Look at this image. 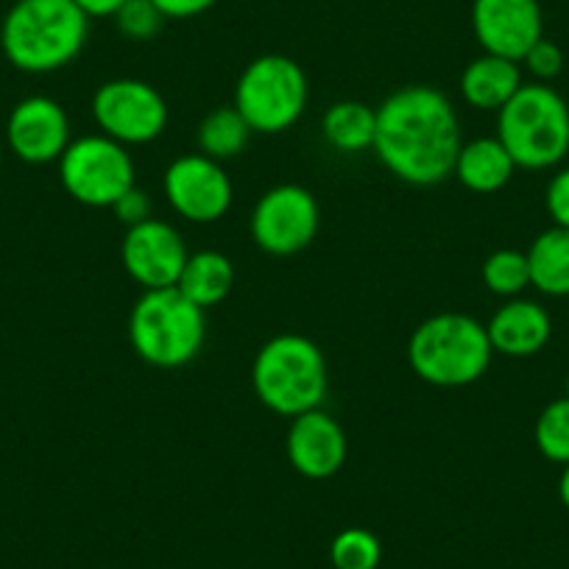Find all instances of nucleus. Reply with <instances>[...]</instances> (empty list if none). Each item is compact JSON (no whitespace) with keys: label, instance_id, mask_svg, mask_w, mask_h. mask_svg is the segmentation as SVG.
<instances>
[{"label":"nucleus","instance_id":"1","mask_svg":"<svg viewBox=\"0 0 569 569\" xmlns=\"http://www.w3.org/2000/svg\"><path fill=\"white\" fill-rule=\"evenodd\" d=\"M461 146L456 107L436 87H399L377 107L375 154L388 173L413 188H433L450 179Z\"/></svg>","mask_w":569,"mask_h":569},{"label":"nucleus","instance_id":"2","mask_svg":"<svg viewBox=\"0 0 569 569\" xmlns=\"http://www.w3.org/2000/svg\"><path fill=\"white\" fill-rule=\"evenodd\" d=\"M90 18L76 0H14L0 23L3 57L23 73H53L84 51Z\"/></svg>","mask_w":569,"mask_h":569},{"label":"nucleus","instance_id":"3","mask_svg":"<svg viewBox=\"0 0 569 569\" xmlns=\"http://www.w3.org/2000/svg\"><path fill=\"white\" fill-rule=\"evenodd\" d=\"M251 388L271 413L297 419L325 405L330 369L319 343L299 332H282L266 341L251 363Z\"/></svg>","mask_w":569,"mask_h":569},{"label":"nucleus","instance_id":"4","mask_svg":"<svg viewBox=\"0 0 569 569\" xmlns=\"http://www.w3.org/2000/svg\"><path fill=\"white\" fill-rule=\"evenodd\" d=\"M491 349L486 325L467 313H439L421 321L408 341V363L419 380L439 388H463L489 371Z\"/></svg>","mask_w":569,"mask_h":569},{"label":"nucleus","instance_id":"5","mask_svg":"<svg viewBox=\"0 0 569 569\" xmlns=\"http://www.w3.org/2000/svg\"><path fill=\"white\" fill-rule=\"evenodd\" d=\"M497 140L517 168L550 171L569 154V107L550 84H522L497 112Z\"/></svg>","mask_w":569,"mask_h":569},{"label":"nucleus","instance_id":"6","mask_svg":"<svg viewBox=\"0 0 569 569\" xmlns=\"http://www.w3.org/2000/svg\"><path fill=\"white\" fill-rule=\"evenodd\" d=\"M207 316L179 288L142 291L129 313V343L154 369H182L199 358Z\"/></svg>","mask_w":569,"mask_h":569},{"label":"nucleus","instance_id":"7","mask_svg":"<svg viewBox=\"0 0 569 569\" xmlns=\"http://www.w3.org/2000/svg\"><path fill=\"white\" fill-rule=\"evenodd\" d=\"M310 101L308 73L284 53L251 59L234 84L232 107L257 134H282L293 129Z\"/></svg>","mask_w":569,"mask_h":569},{"label":"nucleus","instance_id":"8","mask_svg":"<svg viewBox=\"0 0 569 569\" xmlns=\"http://www.w3.org/2000/svg\"><path fill=\"white\" fill-rule=\"evenodd\" d=\"M59 179L70 199L101 210L134 188V160L112 137L87 134L70 140L68 151L59 157Z\"/></svg>","mask_w":569,"mask_h":569},{"label":"nucleus","instance_id":"9","mask_svg":"<svg viewBox=\"0 0 569 569\" xmlns=\"http://www.w3.org/2000/svg\"><path fill=\"white\" fill-rule=\"evenodd\" d=\"M92 118L101 134L120 146H146L168 129V103L157 87L142 79L103 81L92 96Z\"/></svg>","mask_w":569,"mask_h":569},{"label":"nucleus","instance_id":"10","mask_svg":"<svg viewBox=\"0 0 569 569\" xmlns=\"http://www.w3.org/2000/svg\"><path fill=\"white\" fill-rule=\"evenodd\" d=\"M321 210L302 184H277L251 210L249 232L257 249L273 257H291L308 249L319 234Z\"/></svg>","mask_w":569,"mask_h":569},{"label":"nucleus","instance_id":"11","mask_svg":"<svg viewBox=\"0 0 569 569\" xmlns=\"http://www.w3.org/2000/svg\"><path fill=\"white\" fill-rule=\"evenodd\" d=\"M162 193L177 216L190 223H216L232 207V179L218 160L184 154L166 168Z\"/></svg>","mask_w":569,"mask_h":569},{"label":"nucleus","instance_id":"12","mask_svg":"<svg viewBox=\"0 0 569 569\" xmlns=\"http://www.w3.org/2000/svg\"><path fill=\"white\" fill-rule=\"evenodd\" d=\"M188 257L190 251L179 229L160 218H149L137 227H129L123 243H120V260H123L126 273L140 284L142 291L177 288Z\"/></svg>","mask_w":569,"mask_h":569},{"label":"nucleus","instance_id":"13","mask_svg":"<svg viewBox=\"0 0 569 569\" xmlns=\"http://www.w3.org/2000/svg\"><path fill=\"white\" fill-rule=\"evenodd\" d=\"M472 31L483 53L522 62L545 37L539 0H472Z\"/></svg>","mask_w":569,"mask_h":569},{"label":"nucleus","instance_id":"14","mask_svg":"<svg viewBox=\"0 0 569 569\" xmlns=\"http://www.w3.org/2000/svg\"><path fill=\"white\" fill-rule=\"evenodd\" d=\"M7 142L12 154L29 166L59 162L70 146L68 112L48 96L23 98L9 114Z\"/></svg>","mask_w":569,"mask_h":569},{"label":"nucleus","instance_id":"15","mask_svg":"<svg viewBox=\"0 0 569 569\" xmlns=\"http://www.w3.org/2000/svg\"><path fill=\"white\" fill-rule=\"evenodd\" d=\"M347 433L336 416H330L327 410L316 408L291 419L288 439H284V456L302 478H332L347 463Z\"/></svg>","mask_w":569,"mask_h":569},{"label":"nucleus","instance_id":"16","mask_svg":"<svg viewBox=\"0 0 569 569\" xmlns=\"http://www.w3.org/2000/svg\"><path fill=\"white\" fill-rule=\"evenodd\" d=\"M489 341L495 355L506 358H533L550 343L552 338V319L547 308H541L533 299H506L502 308L491 316L486 325Z\"/></svg>","mask_w":569,"mask_h":569},{"label":"nucleus","instance_id":"17","mask_svg":"<svg viewBox=\"0 0 569 569\" xmlns=\"http://www.w3.org/2000/svg\"><path fill=\"white\" fill-rule=\"evenodd\" d=\"M522 84L525 81L519 62L495 57V53H480L461 73L463 101L472 109H480V112H500Z\"/></svg>","mask_w":569,"mask_h":569},{"label":"nucleus","instance_id":"18","mask_svg":"<svg viewBox=\"0 0 569 569\" xmlns=\"http://www.w3.org/2000/svg\"><path fill=\"white\" fill-rule=\"evenodd\" d=\"M513 173H517V162L511 160L506 146L497 140V134L463 142L461 151H458L456 168H452V177L463 188L480 196L502 190L511 182Z\"/></svg>","mask_w":569,"mask_h":569},{"label":"nucleus","instance_id":"19","mask_svg":"<svg viewBox=\"0 0 569 569\" xmlns=\"http://www.w3.org/2000/svg\"><path fill=\"white\" fill-rule=\"evenodd\" d=\"M179 291L199 305L201 310H210L221 305L234 288V266L221 251H196L188 257L182 268V277L177 282Z\"/></svg>","mask_w":569,"mask_h":569},{"label":"nucleus","instance_id":"20","mask_svg":"<svg viewBox=\"0 0 569 569\" xmlns=\"http://www.w3.org/2000/svg\"><path fill=\"white\" fill-rule=\"evenodd\" d=\"M525 254L530 266V288L552 299L569 297V229H545Z\"/></svg>","mask_w":569,"mask_h":569},{"label":"nucleus","instance_id":"21","mask_svg":"<svg viewBox=\"0 0 569 569\" xmlns=\"http://www.w3.org/2000/svg\"><path fill=\"white\" fill-rule=\"evenodd\" d=\"M321 134L338 154H363L375 149L377 109L363 101H338L321 118Z\"/></svg>","mask_w":569,"mask_h":569},{"label":"nucleus","instance_id":"22","mask_svg":"<svg viewBox=\"0 0 569 569\" xmlns=\"http://www.w3.org/2000/svg\"><path fill=\"white\" fill-rule=\"evenodd\" d=\"M254 131L243 120V114L234 107H218L196 129V142H199V154L210 157V160H232L240 151L249 146V137Z\"/></svg>","mask_w":569,"mask_h":569},{"label":"nucleus","instance_id":"23","mask_svg":"<svg viewBox=\"0 0 569 569\" xmlns=\"http://www.w3.org/2000/svg\"><path fill=\"white\" fill-rule=\"evenodd\" d=\"M483 282L491 293L502 299L522 297L530 288L528 254L519 249H497L483 260Z\"/></svg>","mask_w":569,"mask_h":569},{"label":"nucleus","instance_id":"24","mask_svg":"<svg viewBox=\"0 0 569 569\" xmlns=\"http://www.w3.org/2000/svg\"><path fill=\"white\" fill-rule=\"evenodd\" d=\"M533 441L550 463H569V397L545 405L533 427Z\"/></svg>","mask_w":569,"mask_h":569},{"label":"nucleus","instance_id":"25","mask_svg":"<svg viewBox=\"0 0 569 569\" xmlns=\"http://www.w3.org/2000/svg\"><path fill=\"white\" fill-rule=\"evenodd\" d=\"M330 561L336 569H377L382 545L371 530L347 528L330 541Z\"/></svg>","mask_w":569,"mask_h":569},{"label":"nucleus","instance_id":"26","mask_svg":"<svg viewBox=\"0 0 569 569\" xmlns=\"http://www.w3.org/2000/svg\"><path fill=\"white\" fill-rule=\"evenodd\" d=\"M166 14L154 7V0H126L123 7L114 12V26L126 40L146 42L154 40L162 31Z\"/></svg>","mask_w":569,"mask_h":569},{"label":"nucleus","instance_id":"27","mask_svg":"<svg viewBox=\"0 0 569 569\" xmlns=\"http://www.w3.org/2000/svg\"><path fill=\"white\" fill-rule=\"evenodd\" d=\"M522 64L528 68V73L533 76L536 81L547 84V81L558 79L563 70V51L552 40H545L541 37L533 48L522 57Z\"/></svg>","mask_w":569,"mask_h":569},{"label":"nucleus","instance_id":"28","mask_svg":"<svg viewBox=\"0 0 569 569\" xmlns=\"http://www.w3.org/2000/svg\"><path fill=\"white\" fill-rule=\"evenodd\" d=\"M547 216L552 218V227L569 229V168L552 173L545 193Z\"/></svg>","mask_w":569,"mask_h":569},{"label":"nucleus","instance_id":"29","mask_svg":"<svg viewBox=\"0 0 569 569\" xmlns=\"http://www.w3.org/2000/svg\"><path fill=\"white\" fill-rule=\"evenodd\" d=\"M109 210H112L114 218H118V221L123 223L126 229H129V227H137V223H142V221H149V218H151V199H149V193H146V190H140L134 184V188L126 190V193L120 196V199L114 201L112 207H109Z\"/></svg>","mask_w":569,"mask_h":569},{"label":"nucleus","instance_id":"30","mask_svg":"<svg viewBox=\"0 0 569 569\" xmlns=\"http://www.w3.org/2000/svg\"><path fill=\"white\" fill-rule=\"evenodd\" d=\"M218 0H154V7L166 14V20H190L210 12Z\"/></svg>","mask_w":569,"mask_h":569},{"label":"nucleus","instance_id":"31","mask_svg":"<svg viewBox=\"0 0 569 569\" xmlns=\"http://www.w3.org/2000/svg\"><path fill=\"white\" fill-rule=\"evenodd\" d=\"M76 3H79L81 12L92 20V18H114V12L123 7L126 0H76Z\"/></svg>","mask_w":569,"mask_h":569},{"label":"nucleus","instance_id":"32","mask_svg":"<svg viewBox=\"0 0 569 569\" xmlns=\"http://www.w3.org/2000/svg\"><path fill=\"white\" fill-rule=\"evenodd\" d=\"M558 497H561V506L569 511V463L563 467L561 478H558Z\"/></svg>","mask_w":569,"mask_h":569},{"label":"nucleus","instance_id":"33","mask_svg":"<svg viewBox=\"0 0 569 569\" xmlns=\"http://www.w3.org/2000/svg\"><path fill=\"white\" fill-rule=\"evenodd\" d=\"M0 166H3V140H0Z\"/></svg>","mask_w":569,"mask_h":569},{"label":"nucleus","instance_id":"34","mask_svg":"<svg viewBox=\"0 0 569 569\" xmlns=\"http://www.w3.org/2000/svg\"><path fill=\"white\" fill-rule=\"evenodd\" d=\"M567 397H569V375H567Z\"/></svg>","mask_w":569,"mask_h":569}]
</instances>
